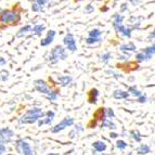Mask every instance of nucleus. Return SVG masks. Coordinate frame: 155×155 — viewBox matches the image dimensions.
<instances>
[{
	"label": "nucleus",
	"instance_id": "obj_1",
	"mask_svg": "<svg viewBox=\"0 0 155 155\" xmlns=\"http://www.w3.org/2000/svg\"><path fill=\"white\" fill-rule=\"evenodd\" d=\"M21 22V12L16 8L0 11V25L14 26Z\"/></svg>",
	"mask_w": 155,
	"mask_h": 155
},
{
	"label": "nucleus",
	"instance_id": "obj_2",
	"mask_svg": "<svg viewBox=\"0 0 155 155\" xmlns=\"http://www.w3.org/2000/svg\"><path fill=\"white\" fill-rule=\"evenodd\" d=\"M45 116V112L39 107H33L25 112V113L20 117L18 123L20 124H34L38 122L39 119Z\"/></svg>",
	"mask_w": 155,
	"mask_h": 155
},
{
	"label": "nucleus",
	"instance_id": "obj_3",
	"mask_svg": "<svg viewBox=\"0 0 155 155\" xmlns=\"http://www.w3.org/2000/svg\"><path fill=\"white\" fill-rule=\"evenodd\" d=\"M67 58V51L63 46H55L50 52L49 57H48V61L50 64H57L60 61H63Z\"/></svg>",
	"mask_w": 155,
	"mask_h": 155
},
{
	"label": "nucleus",
	"instance_id": "obj_4",
	"mask_svg": "<svg viewBox=\"0 0 155 155\" xmlns=\"http://www.w3.org/2000/svg\"><path fill=\"white\" fill-rule=\"evenodd\" d=\"M34 87H35V89H36L38 92L42 93V94H45L46 97L49 96L50 93L52 92V90H53L52 88H50V86L48 85L44 79L35 80V81H34Z\"/></svg>",
	"mask_w": 155,
	"mask_h": 155
},
{
	"label": "nucleus",
	"instance_id": "obj_5",
	"mask_svg": "<svg viewBox=\"0 0 155 155\" xmlns=\"http://www.w3.org/2000/svg\"><path fill=\"white\" fill-rule=\"evenodd\" d=\"M63 45L66 50L71 52L77 51V44H76V39L73 34H67L63 38Z\"/></svg>",
	"mask_w": 155,
	"mask_h": 155
},
{
	"label": "nucleus",
	"instance_id": "obj_6",
	"mask_svg": "<svg viewBox=\"0 0 155 155\" xmlns=\"http://www.w3.org/2000/svg\"><path fill=\"white\" fill-rule=\"evenodd\" d=\"M72 125H74V119L70 116H66V117H64L59 124L55 125V126L51 129V131L53 132V134H58V132L62 131V130H64L65 128L72 126Z\"/></svg>",
	"mask_w": 155,
	"mask_h": 155
},
{
	"label": "nucleus",
	"instance_id": "obj_7",
	"mask_svg": "<svg viewBox=\"0 0 155 155\" xmlns=\"http://www.w3.org/2000/svg\"><path fill=\"white\" fill-rule=\"evenodd\" d=\"M113 28L115 31V33L117 35H119V36L125 37V38H130L131 37L132 29L130 28L129 26H125L124 24H122V25H113Z\"/></svg>",
	"mask_w": 155,
	"mask_h": 155
},
{
	"label": "nucleus",
	"instance_id": "obj_8",
	"mask_svg": "<svg viewBox=\"0 0 155 155\" xmlns=\"http://www.w3.org/2000/svg\"><path fill=\"white\" fill-rule=\"evenodd\" d=\"M137 48H136V45L134 42L129 41V42H126V44H123L119 46V51L122 52L123 54L127 55V57L129 58L130 54H131L132 52H136Z\"/></svg>",
	"mask_w": 155,
	"mask_h": 155
},
{
	"label": "nucleus",
	"instance_id": "obj_9",
	"mask_svg": "<svg viewBox=\"0 0 155 155\" xmlns=\"http://www.w3.org/2000/svg\"><path fill=\"white\" fill-rule=\"evenodd\" d=\"M55 35H57V33H55V31H53V29H50V31H47V34H46V37L40 40V46H41V47L50 46L52 42L54 41Z\"/></svg>",
	"mask_w": 155,
	"mask_h": 155
},
{
	"label": "nucleus",
	"instance_id": "obj_10",
	"mask_svg": "<svg viewBox=\"0 0 155 155\" xmlns=\"http://www.w3.org/2000/svg\"><path fill=\"white\" fill-rule=\"evenodd\" d=\"M18 147L21 149L24 155H36L35 154V152L33 151V149H31V144H29L28 142L24 141V140H18Z\"/></svg>",
	"mask_w": 155,
	"mask_h": 155
},
{
	"label": "nucleus",
	"instance_id": "obj_11",
	"mask_svg": "<svg viewBox=\"0 0 155 155\" xmlns=\"http://www.w3.org/2000/svg\"><path fill=\"white\" fill-rule=\"evenodd\" d=\"M13 137V131L10 128H3L0 129V143H5L11 141Z\"/></svg>",
	"mask_w": 155,
	"mask_h": 155
},
{
	"label": "nucleus",
	"instance_id": "obj_12",
	"mask_svg": "<svg viewBox=\"0 0 155 155\" xmlns=\"http://www.w3.org/2000/svg\"><path fill=\"white\" fill-rule=\"evenodd\" d=\"M55 114L53 111H48L47 113H45V116L42 117L41 119L38 120V126H42V125H50L52 124L53 119H54Z\"/></svg>",
	"mask_w": 155,
	"mask_h": 155
},
{
	"label": "nucleus",
	"instance_id": "obj_13",
	"mask_svg": "<svg viewBox=\"0 0 155 155\" xmlns=\"http://www.w3.org/2000/svg\"><path fill=\"white\" fill-rule=\"evenodd\" d=\"M141 52L145 55L147 61H150V60L155 55V42L152 45H150V46L145 47L144 49L141 50Z\"/></svg>",
	"mask_w": 155,
	"mask_h": 155
},
{
	"label": "nucleus",
	"instance_id": "obj_14",
	"mask_svg": "<svg viewBox=\"0 0 155 155\" xmlns=\"http://www.w3.org/2000/svg\"><path fill=\"white\" fill-rule=\"evenodd\" d=\"M129 93L126 90H122V89H115L112 93V97L116 100H125V99L129 98Z\"/></svg>",
	"mask_w": 155,
	"mask_h": 155
},
{
	"label": "nucleus",
	"instance_id": "obj_15",
	"mask_svg": "<svg viewBox=\"0 0 155 155\" xmlns=\"http://www.w3.org/2000/svg\"><path fill=\"white\" fill-rule=\"evenodd\" d=\"M106 118V110L104 107H99L94 114H93V119L96 122H103Z\"/></svg>",
	"mask_w": 155,
	"mask_h": 155
},
{
	"label": "nucleus",
	"instance_id": "obj_16",
	"mask_svg": "<svg viewBox=\"0 0 155 155\" xmlns=\"http://www.w3.org/2000/svg\"><path fill=\"white\" fill-rule=\"evenodd\" d=\"M141 21H142V18H141V16L132 15L128 18V26H129L131 29L138 28L140 26V24H141Z\"/></svg>",
	"mask_w": 155,
	"mask_h": 155
},
{
	"label": "nucleus",
	"instance_id": "obj_17",
	"mask_svg": "<svg viewBox=\"0 0 155 155\" xmlns=\"http://www.w3.org/2000/svg\"><path fill=\"white\" fill-rule=\"evenodd\" d=\"M99 90L97 88H92L88 91V102L91 104H96L98 102V98H99Z\"/></svg>",
	"mask_w": 155,
	"mask_h": 155
},
{
	"label": "nucleus",
	"instance_id": "obj_18",
	"mask_svg": "<svg viewBox=\"0 0 155 155\" xmlns=\"http://www.w3.org/2000/svg\"><path fill=\"white\" fill-rule=\"evenodd\" d=\"M31 27H33V26H31V24H26V25L22 26L21 28L18 29V34H16V37H18V38H22V37L26 36L28 33H31Z\"/></svg>",
	"mask_w": 155,
	"mask_h": 155
},
{
	"label": "nucleus",
	"instance_id": "obj_19",
	"mask_svg": "<svg viewBox=\"0 0 155 155\" xmlns=\"http://www.w3.org/2000/svg\"><path fill=\"white\" fill-rule=\"evenodd\" d=\"M45 29H46L45 24H35L31 27V34L36 35V36H41L42 33L45 31Z\"/></svg>",
	"mask_w": 155,
	"mask_h": 155
},
{
	"label": "nucleus",
	"instance_id": "obj_20",
	"mask_svg": "<svg viewBox=\"0 0 155 155\" xmlns=\"http://www.w3.org/2000/svg\"><path fill=\"white\" fill-rule=\"evenodd\" d=\"M58 81H59L62 86H64L65 87V86H68V85L72 84L73 77L70 75H60V76H58Z\"/></svg>",
	"mask_w": 155,
	"mask_h": 155
},
{
	"label": "nucleus",
	"instance_id": "obj_21",
	"mask_svg": "<svg viewBox=\"0 0 155 155\" xmlns=\"http://www.w3.org/2000/svg\"><path fill=\"white\" fill-rule=\"evenodd\" d=\"M125 16L120 13H115L112 15V22H113V25H122L124 23Z\"/></svg>",
	"mask_w": 155,
	"mask_h": 155
},
{
	"label": "nucleus",
	"instance_id": "obj_22",
	"mask_svg": "<svg viewBox=\"0 0 155 155\" xmlns=\"http://www.w3.org/2000/svg\"><path fill=\"white\" fill-rule=\"evenodd\" d=\"M127 91H128V93H129V94L136 97V98H139V97H141L143 94V93L137 88V86H129V87H128V89H127Z\"/></svg>",
	"mask_w": 155,
	"mask_h": 155
},
{
	"label": "nucleus",
	"instance_id": "obj_23",
	"mask_svg": "<svg viewBox=\"0 0 155 155\" xmlns=\"http://www.w3.org/2000/svg\"><path fill=\"white\" fill-rule=\"evenodd\" d=\"M101 128H109V129H115L116 125L114 124L113 120L109 118H105L103 122L101 123Z\"/></svg>",
	"mask_w": 155,
	"mask_h": 155
},
{
	"label": "nucleus",
	"instance_id": "obj_24",
	"mask_svg": "<svg viewBox=\"0 0 155 155\" xmlns=\"http://www.w3.org/2000/svg\"><path fill=\"white\" fill-rule=\"evenodd\" d=\"M93 149L98 152H103V151L106 150V143L103 142V141H96L93 142Z\"/></svg>",
	"mask_w": 155,
	"mask_h": 155
},
{
	"label": "nucleus",
	"instance_id": "obj_25",
	"mask_svg": "<svg viewBox=\"0 0 155 155\" xmlns=\"http://www.w3.org/2000/svg\"><path fill=\"white\" fill-rule=\"evenodd\" d=\"M88 37L96 38V39H101V37H102V31L99 28H92L91 31H89Z\"/></svg>",
	"mask_w": 155,
	"mask_h": 155
},
{
	"label": "nucleus",
	"instance_id": "obj_26",
	"mask_svg": "<svg viewBox=\"0 0 155 155\" xmlns=\"http://www.w3.org/2000/svg\"><path fill=\"white\" fill-rule=\"evenodd\" d=\"M111 59H112V54L110 52H104V53H102V54L100 55V61H101V63H103V64H109Z\"/></svg>",
	"mask_w": 155,
	"mask_h": 155
},
{
	"label": "nucleus",
	"instance_id": "obj_27",
	"mask_svg": "<svg viewBox=\"0 0 155 155\" xmlns=\"http://www.w3.org/2000/svg\"><path fill=\"white\" fill-rule=\"evenodd\" d=\"M10 73L7 70H1L0 71V81H7L9 79Z\"/></svg>",
	"mask_w": 155,
	"mask_h": 155
},
{
	"label": "nucleus",
	"instance_id": "obj_28",
	"mask_svg": "<svg viewBox=\"0 0 155 155\" xmlns=\"http://www.w3.org/2000/svg\"><path fill=\"white\" fill-rule=\"evenodd\" d=\"M58 98H59V90H58V89H53L52 92L47 97V99L50 101H57Z\"/></svg>",
	"mask_w": 155,
	"mask_h": 155
},
{
	"label": "nucleus",
	"instance_id": "obj_29",
	"mask_svg": "<svg viewBox=\"0 0 155 155\" xmlns=\"http://www.w3.org/2000/svg\"><path fill=\"white\" fill-rule=\"evenodd\" d=\"M137 151H138V153H139V154L143 155V154H147V153L150 152V147H149V145H147V144H142V145H140V147H138Z\"/></svg>",
	"mask_w": 155,
	"mask_h": 155
},
{
	"label": "nucleus",
	"instance_id": "obj_30",
	"mask_svg": "<svg viewBox=\"0 0 155 155\" xmlns=\"http://www.w3.org/2000/svg\"><path fill=\"white\" fill-rule=\"evenodd\" d=\"M102 39H96V38H91V37H87L86 39V44L89 45V46H93V45L100 44Z\"/></svg>",
	"mask_w": 155,
	"mask_h": 155
},
{
	"label": "nucleus",
	"instance_id": "obj_31",
	"mask_svg": "<svg viewBox=\"0 0 155 155\" xmlns=\"http://www.w3.org/2000/svg\"><path fill=\"white\" fill-rule=\"evenodd\" d=\"M132 136V138H134L137 142H140L141 141V134H139V131H137V130H134V131H131V134H130Z\"/></svg>",
	"mask_w": 155,
	"mask_h": 155
},
{
	"label": "nucleus",
	"instance_id": "obj_32",
	"mask_svg": "<svg viewBox=\"0 0 155 155\" xmlns=\"http://www.w3.org/2000/svg\"><path fill=\"white\" fill-rule=\"evenodd\" d=\"M116 147H118L119 150H124V149H126L127 143L125 142V141H123V140H118L116 142Z\"/></svg>",
	"mask_w": 155,
	"mask_h": 155
},
{
	"label": "nucleus",
	"instance_id": "obj_33",
	"mask_svg": "<svg viewBox=\"0 0 155 155\" xmlns=\"http://www.w3.org/2000/svg\"><path fill=\"white\" fill-rule=\"evenodd\" d=\"M115 117V113L112 109H107L106 110V118L109 119H113Z\"/></svg>",
	"mask_w": 155,
	"mask_h": 155
},
{
	"label": "nucleus",
	"instance_id": "obj_34",
	"mask_svg": "<svg viewBox=\"0 0 155 155\" xmlns=\"http://www.w3.org/2000/svg\"><path fill=\"white\" fill-rule=\"evenodd\" d=\"M93 11H94V7L91 3H89V5H87L85 7V13H92Z\"/></svg>",
	"mask_w": 155,
	"mask_h": 155
},
{
	"label": "nucleus",
	"instance_id": "obj_35",
	"mask_svg": "<svg viewBox=\"0 0 155 155\" xmlns=\"http://www.w3.org/2000/svg\"><path fill=\"white\" fill-rule=\"evenodd\" d=\"M50 0H34V2H36V3H38L39 5H40V7H42V8H44L45 5H47V3L49 2Z\"/></svg>",
	"mask_w": 155,
	"mask_h": 155
},
{
	"label": "nucleus",
	"instance_id": "obj_36",
	"mask_svg": "<svg viewBox=\"0 0 155 155\" xmlns=\"http://www.w3.org/2000/svg\"><path fill=\"white\" fill-rule=\"evenodd\" d=\"M137 100H138V102H140V103H145V102L147 101V96H145V94H142L141 97L137 98Z\"/></svg>",
	"mask_w": 155,
	"mask_h": 155
},
{
	"label": "nucleus",
	"instance_id": "obj_37",
	"mask_svg": "<svg viewBox=\"0 0 155 155\" xmlns=\"http://www.w3.org/2000/svg\"><path fill=\"white\" fill-rule=\"evenodd\" d=\"M5 65H7V59L0 57V66H5Z\"/></svg>",
	"mask_w": 155,
	"mask_h": 155
},
{
	"label": "nucleus",
	"instance_id": "obj_38",
	"mask_svg": "<svg viewBox=\"0 0 155 155\" xmlns=\"http://www.w3.org/2000/svg\"><path fill=\"white\" fill-rule=\"evenodd\" d=\"M127 7H128V3H127V2L123 3L122 7H120V11H122V12H125V11H127V10H128V8H127Z\"/></svg>",
	"mask_w": 155,
	"mask_h": 155
},
{
	"label": "nucleus",
	"instance_id": "obj_39",
	"mask_svg": "<svg viewBox=\"0 0 155 155\" xmlns=\"http://www.w3.org/2000/svg\"><path fill=\"white\" fill-rule=\"evenodd\" d=\"M5 152V145L2 144V143H0V155L3 154Z\"/></svg>",
	"mask_w": 155,
	"mask_h": 155
},
{
	"label": "nucleus",
	"instance_id": "obj_40",
	"mask_svg": "<svg viewBox=\"0 0 155 155\" xmlns=\"http://www.w3.org/2000/svg\"><path fill=\"white\" fill-rule=\"evenodd\" d=\"M128 1H129L132 5H139V3L141 2V0H128Z\"/></svg>",
	"mask_w": 155,
	"mask_h": 155
},
{
	"label": "nucleus",
	"instance_id": "obj_41",
	"mask_svg": "<svg viewBox=\"0 0 155 155\" xmlns=\"http://www.w3.org/2000/svg\"><path fill=\"white\" fill-rule=\"evenodd\" d=\"M149 37H150V39H155V28L153 29V31L150 34V36Z\"/></svg>",
	"mask_w": 155,
	"mask_h": 155
},
{
	"label": "nucleus",
	"instance_id": "obj_42",
	"mask_svg": "<svg viewBox=\"0 0 155 155\" xmlns=\"http://www.w3.org/2000/svg\"><path fill=\"white\" fill-rule=\"evenodd\" d=\"M110 137H111V138H116L117 137V134H115V132H112V134H110Z\"/></svg>",
	"mask_w": 155,
	"mask_h": 155
},
{
	"label": "nucleus",
	"instance_id": "obj_43",
	"mask_svg": "<svg viewBox=\"0 0 155 155\" xmlns=\"http://www.w3.org/2000/svg\"><path fill=\"white\" fill-rule=\"evenodd\" d=\"M48 155H60V154H55V153H50V154H48Z\"/></svg>",
	"mask_w": 155,
	"mask_h": 155
}]
</instances>
